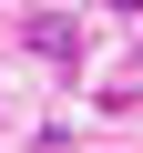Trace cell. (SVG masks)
I'll use <instances>...</instances> for the list:
<instances>
[{"label":"cell","instance_id":"obj_1","mask_svg":"<svg viewBox=\"0 0 143 153\" xmlns=\"http://www.w3.org/2000/svg\"><path fill=\"white\" fill-rule=\"evenodd\" d=\"M31 41H41L51 61H72V51H82V41H72V21H61V10H41V21H31Z\"/></svg>","mask_w":143,"mask_h":153}]
</instances>
